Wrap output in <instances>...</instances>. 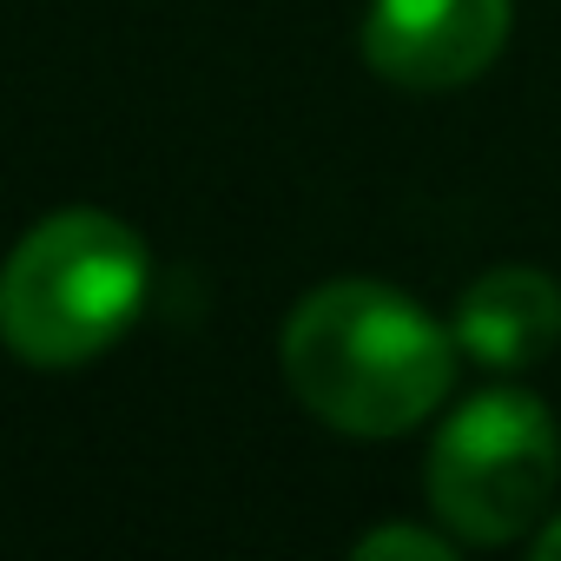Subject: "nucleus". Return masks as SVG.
I'll return each instance as SVG.
<instances>
[{
    "mask_svg": "<svg viewBox=\"0 0 561 561\" xmlns=\"http://www.w3.org/2000/svg\"><path fill=\"white\" fill-rule=\"evenodd\" d=\"M456 351V331L377 277L318 285L285 318V377L298 403L344 436L416 430L449 397Z\"/></svg>",
    "mask_w": 561,
    "mask_h": 561,
    "instance_id": "f257e3e1",
    "label": "nucleus"
},
{
    "mask_svg": "<svg viewBox=\"0 0 561 561\" xmlns=\"http://www.w3.org/2000/svg\"><path fill=\"white\" fill-rule=\"evenodd\" d=\"M146 244L113 211H54L0 264V344L41 370L113 351L146 305Z\"/></svg>",
    "mask_w": 561,
    "mask_h": 561,
    "instance_id": "f03ea898",
    "label": "nucleus"
},
{
    "mask_svg": "<svg viewBox=\"0 0 561 561\" xmlns=\"http://www.w3.org/2000/svg\"><path fill=\"white\" fill-rule=\"evenodd\" d=\"M561 476V430L528 390H482L469 397L430 449V502L436 515L476 541H515L541 522Z\"/></svg>",
    "mask_w": 561,
    "mask_h": 561,
    "instance_id": "7ed1b4c3",
    "label": "nucleus"
},
{
    "mask_svg": "<svg viewBox=\"0 0 561 561\" xmlns=\"http://www.w3.org/2000/svg\"><path fill=\"white\" fill-rule=\"evenodd\" d=\"M508 0H370L364 14V60L390 87L449 93L495 67L508 47Z\"/></svg>",
    "mask_w": 561,
    "mask_h": 561,
    "instance_id": "20e7f679",
    "label": "nucleus"
},
{
    "mask_svg": "<svg viewBox=\"0 0 561 561\" xmlns=\"http://www.w3.org/2000/svg\"><path fill=\"white\" fill-rule=\"evenodd\" d=\"M456 344L489 370H528L561 344V285L528 264L482 271L456 305Z\"/></svg>",
    "mask_w": 561,
    "mask_h": 561,
    "instance_id": "39448f33",
    "label": "nucleus"
},
{
    "mask_svg": "<svg viewBox=\"0 0 561 561\" xmlns=\"http://www.w3.org/2000/svg\"><path fill=\"white\" fill-rule=\"evenodd\" d=\"M357 554H364V561H383V554L449 561V535H423V528H403V522H390V528H370V535L357 541Z\"/></svg>",
    "mask_w": 561,
    "mask_h": 561,
    "instance_id": "423d86ee",
    "label": "nucleus"
},
{
    "mask_svg": "<svg viewBox=\"0 0 561 561\" xmlns=\"http://www.w3.org/2000/svg\"><path fill=\"white\" fill-rule=\"evenodd\" d=\"M535 561H561V515L535 535Z\"/></svg>",
    "mask_w": 561,
    "mask_h": 561,
    "instance_id": "0eeeda50",
    "label": "nucleus"
}]
</instances>
